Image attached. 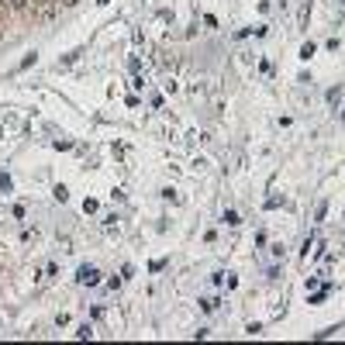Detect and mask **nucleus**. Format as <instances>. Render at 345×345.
I'll return each mask as SVG.
<instances>
[{
  "label": "nucleus",
  "mask_w": 345,
  "mask_h": 345,
  "mask_svg": "<svg viewBox=\"0 0 345 345\" xmlns=\"http://www.w3.org/2000/svg\"><path fill=\"white\" fill-rule=\"evenodd\" d=\"M11 7H18V11H21V7H28V0H11Z\"/></svg>",
  "instance_id": "nucleus-4"
},
{
  "label": "nucleus",
  "mask_w": 345,
  "mask_h": 345,
  "mask_svg": "<svg viewBox=\"0 0 345 345\" xmlns=\"http://www.w3.org/2000/svg\"><path fill=\"white\" fill-rule=\"evenodd\" d=\"M76 280H80L83 287H97V283H100V273H97L93 266H80V273H76Z\"/></svg>",
  "instance_id": "nucleus-1"
},
{
  "label": "nucleus",
  "mask_w": 345,
  "mask_h": 345,
  "mask_svg": "<svg viewBox=\"0 0 345 345\" xmlns=\"http://www.w3.org/2000/svg\"><path fill=\"white\" fill-rule=\"evenodd\" d=\"M324 214H328V204H317V211H314V221H321Z\"/></svg>",
  "instance_id": "nucleus-3"
},
{
  "label": "nucleus",
  "mask_w": 345,
  "mask_h": 345,
  "mask_svg": "<svg viewBox=\"0 0 345 345\" xmlns=\"http://www.w3.org/2000/svg\"><path fill=\"white\" fill-rule=\"evenodd\" d=\"M338 100H342V86H331L328 90V104H338Z\"/></svg>",
  "instance_id": "nucleus-2"
},
{
  "label": "nucleus",
  "mask_w": 345,
  "mask_h": 345,
  "mask_svg": "<svg viewBox=\"0 0 345 345\" xmlns=\"http://www.w3.org/2000/svg\"><path fill=\"white\" fill-rule=\"evenodd\" d=\"M62 4H66V7H73V4H76V0H62Z\"/></svg>",
  "instance_id": "nucleus-5"
}]
</instances>
